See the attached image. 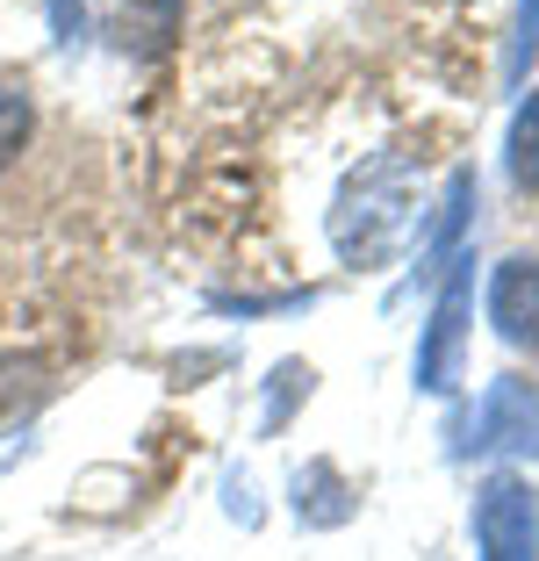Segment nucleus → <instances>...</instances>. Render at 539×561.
Returning <instances> with one entry per match:
<instances>
[{"mask_svg":"<svg viewBox=\"0 0 539 561\" xmlns=\"http://www.w3.org/2000/svg\"><path fill=\"white\" fill-rule=\"evenodd\" d=\"M482 561H539V490L525 476H490L474 496Z\"/></svg>","mask_w":539,"mask_h":561,"instance_id":"f03ea898","label":"nucleus"},{"mask_svg":"<svg viewBox=\"0 0 539 561\" xmlns=\"http://www.w3.org/2000/svg\"><path fill=\"white\" fill-rule=\"evenodd\" d=\"M460 324H468V274H454L439 288V310H432V331H425V346H417V389H454L460 375Z\"/></svg>","mask_w":539,"mask_h":561,"instance_id":"20e7f679","label":"nucleus"},{"mask_svg":"<svg viewBox=\"0 0 539 561\" xmlns=\"http://www.w3.org/2000/svg\"><path fill=\"white\" fill-rule=\"evenodd\" d=\"M30 123H36V108H30V94H22V80H8V72H0V165L22 159Z\"/></svg>","mask_w":539,"mask_h":561,"instance_id":"6e6552de","label":"nucleus"},{"mask_svg":"<svg viewBox=\"0 0 539 561\" xmlns=\"http://www.w3.org/2000/svg\"><path fill=\"white\" fill-rule=\"evenodd\" d=\"M474 446H532L539 454V389L532 381H490V397L474 411Z\"/></svg>","mask_w":539,"mask_h":561,"instance_id":"39448f33","label":"nucleus"},{"mask_svg":"<svg viewBox=\"0 0 539 561\" xmlns=\"http://www.w3.org/2000/svg\"><path fill=\"white\" fill-rule=\"evenodd\" d=\"M50 30H58V44H72L80 36V0H50Z\"/></svg>","mask_w":539,"mask_h":561,"instance_id":"9d476101","label":"nucleus"},{"mask_svg":"<svg viewBox=\"0 0 539 561\" xmlns=\"http://www.w3.org/2000/svg\"><path fill=\"white\" fill-rule=\"evenodd\" d=\"M295 490H317L310 504H295V512L310 518V526H339V518L353 512V504H345V496H339V476H331V468H310V476L295 482Z\"/></svg>","mask_w":539,"mask_h":561,"instance_id":"1a4fd4ad","label":"nucleus"},{"mask_svg":"<svg viewBox=\"0 0 539 561\" xmlns=\"http://www.w3.org/2000/svg\"><path fill=\"white\" fill-rule=\"evenodd\" d=\"M490 324L504 346H532L539 353V260H504L490 274Z\"/></svg>","mask_w":539,"mask_h":561,"instance_id":"7ed1b4c3","label":"nucleus"},{"mask_svg":"<svg viewBox=\"0 0 539 561\" xmlns=\"http://www.w3.org/2000/svg\"><path fill=\"white\" fill-rule=\"evenodd\" d=\"M101 22H108V36L123 50L159 58V50L180 36V0H101Z\"/></svg>","mask_w":539,"mask_h":561,"instance_id":"423d86ee","label":"nucleus"},{"mask_svg":"<svg viewBox=\"0 0 539 561\" xmlns=\"http://www.w3.org/2000/svg\"><path fill=\"white\" fill-rule=\"evenodd\" d=\"M410 238H417V165L389 151L345 181L339 209H331V245L353 266H389Z\"/></svg>","mask_w":539,"mask_h":561,"instance_id":"f257e3e1","label":"nucleus"},{"mask_svg":"<svg viewBox=\"0 0 539 561\" xmlns=\"http://www.w3.org/2000/svg\"><path fill=\"white\" fill-rule=\"evenodd\" d=\"M511 181H518L525 195H539V87L525 94L518 123H511Z\"/></svg>","mask_w":539,"mask_h":561,"instance_id":"0eeeda50","label":"nucleus"}]
</instances>
